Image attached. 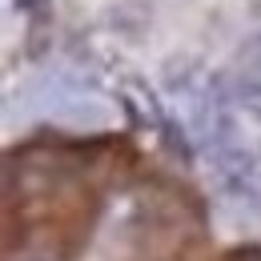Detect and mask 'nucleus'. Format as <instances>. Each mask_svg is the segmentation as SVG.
<instances>
[{
  "instance_id": "obj_2",
  "label": "nucleus",
  "mask_w": 261,
  "mask_h": 261,
  "mask_svg": "<svg viewBox=\"0 0 261 261\" xmlns=\"http://www.w3.org/2000/svg\"><path fill=\"white\" fill-rule=\"evenodd\" d=\"M229 93H233V105H237L245 117L261 121V61H253V65L241 68V72L233 76Z\"/></svg>"
},
{
  "instance_id": "obj_4",
  "label": "nucleus",
  "mask_w": 261,
  "mask_h": 261,
  "mask_svg": "<svg viewBox=\"0 0 261 261\" xmlns=\"http://www.w3.org/2000/svg\"><path fill=\"white\" fill-rule=\"evenodd\" d=\"M29 261H48V257H29Z\"/></svg>"
},
{
  "instance_id": "obj_1",
  "label": "nucleus",
  "mask_w": 261,
  "mask_h": 261,
  "mask_svg": "<svg viewBox=\"0 0 261 261\" xmlns=\"http://www.w3.org/2000/svg\"><path fill=\"white\" fill-rule=\"evenodd\" d=\"M209 173H213V185L225 197H237V201H253V189H257V153L245 149L237 137L209 149Z\"/></svg>"
},
{
  "instance_id": "obj_3",
  "label": "nucleus",
  "mask_w": 261,
  "mask_h": 261,
  "mask_svg": "<svg viewBox=\"0 0 261 261\" xmlns=\"http://www.w3.org/2000/svg\"><path fill=\"white\" fill-rule=\"evenodd\" d=\"M253 205H261V153H257V189H253Z\"/></svg>"
}]
</instances>
